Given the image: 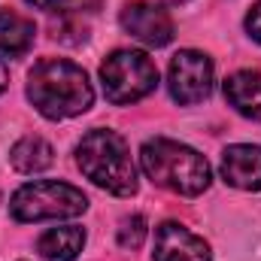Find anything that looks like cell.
<instances>
[{"instance_id": "1", "label": "cell", "mask_w": 261, "mask_h": 261, "mask_svg": "<svg viewBox=\"0 0 261 261\" xmlns=\"http://www.w3.org/2000/svg\"><path fill=\"white\" fill-rule=\"evenodd\" d=\"M28 97L40 116L61 122L94 103V88L79 64L67 58H43L28 73Z\"/></svg>"}, {"instance_id": "2", "label": "cell", "mask_w": 261, "mask_h": 261, "mask_svg": "<svg viewBox=\"0 0 261 261\" xmlns=\"http://www.w3.org/2000/svg\"><path fill=\"white\" fill-rule=\"evenodd\" d=\"M140 167L155 186L186 197L206 192V186L213 179L210 164L197 149L186 146V143H176V140H167V137H155V140L143 143Z\"/></svg>"}, {"instance_id": "3", "label": "cell", "mask_w": 261, "mask_h": 261, "mask_svg": "<svg viewBox=\"0 0 261 261\" xmlns=\"http://www.w3.org/2000/svg\"><path fill=\"white\" fill-rule=\"evenodd\" d=\"M79 170L100 189L116 197H130L137 192V167L122 134L107 128H94L76 146Z\"/></svg>"}, {"instance_id": "4", "label": "cell", "mask_w": 261, "mask_h": 261, "mask_svg": "<svg viewBox=\"0 0 261 261\" xmlns=\"http://www.w3.org/2000/svg\"><path fill=\"white\" fill-rule=\"evenodd\" d=\"M85 210H88V197L79 189H73L70 182H58V179L28 182L9 200V213L18 222L73 219V216H82Z\"/></svg>"}, {"instance_id": "5", "label": "cell", "mask_w": 261, "mask_h": 261, "mask_svg": "<svg viewBox=\"0 0 261 261\" xmlns=\"http://www.w3.org/2000/svg\"><path fill=\"white\" fill-rule=\"evenodd\" d=\"M100 82H103V94L110 103H116V107L137 103L155 91L158 67L146 52L119 49L100 64Z\"/></svg>"}, {"instance_id": "6", "label": "cell", "mask_w": 261, "mask_h": 261, "mask_svg": "<svg viewBox=\"0 0 261 261\" xmlns=\"http://www.w3.org/2000/svg\"><path fill=\"white\" fill-rule=\"evenodd\" d=\"M167 88L179 107H192V103L206 100L213 91V61L195 49L176 52L167 67Z\"/></svg>"}, {"instance_id": "7", "label": "cell", "mask_w": 261, "mask_h": 261, "mask_svg": "<svg viewBox=\"0 0 261 261\" xmlns=\"http://www.w3.org/2000/svg\"><path fill=\"white\" fill-rule=\"evenodd\" d=\"M122 28L125 34L152 49H161L173 40V18L167 15V9L146 0H134L122 9Z\"/></svg>"}, {"instance_id": "8", "label": "cell", "mask_w": 261, "mask_h": 261, "mask_svg": "<svg viewBox=\"0 0 261 261\" xmlns=\"http://www.w3.org/2000/svg\"><path fill=\"white\" fill-rule=\"evenodd\" d=\"M155 261H210V246L203 237L179 222H161L155 228Z\"/></svg>"}, {"instance_id": "9", "label": "cell", "mask_w": 261, "mask_h": 261, "mask_svg": "<svg viewBox=\"0 0 261 261\" xmlns=\"http://www.w3.org/2000/svg\"><path fill=\"white\" fill-rule=\"evenodd\" d=\"M222 179L240 192H258L261 189V146L237 143L222 152Z\"/></svg>"}, {"instance_id": "10", "label": "cell", "mask_w": 261, "mask_h": 261, "mask_svg": "<svg viewBox=\"0 0 261 261\" xmlns=\"http://www.w3.org/2000/svg\"><path fill=\"white\" fill-rule=\"evenodd\" d=\"M225 97L240 116L261 122V73L258 70H237V73H231L225 79Z\"/></svg>"}, {"instance_id": "11", "label": "cell", "mask_w": 261, "mask_h": 261, "mask_svg": "<svg viewBox=\"0 0 261 261\" xmlns=\"http://www.w3.org/2000/svg\"><path fill=\"white\" fill-rule=\"evenodd\" d=\"M37 37V28L31 18L12 12V9H0V55L3 58H21L31 52Z\"/></svg>"}, {"instance_id": "12", "label": "cell", "mask_w": 261, "mask_h": 261, "mask_svg": "<svg viewBox=\"0 0 261 261\" xmlns=\"http://www.w3.org/2000/svg\"><path fill=\"white\" fill-rule=\"evenodd\" d=\"M85 246V231L76 225H61V228H49L40 240H37V252L46 261H76Z\"/></svg>"}, {"instance_id": "13", "label": "cell", "mask_w": 261, "mask_h": 261, "mask_svg": "<svg viewBox=\"0 0 261 261\" xmlns=\"http://www.w3.org/2000/svg\"><path fill=\"white\" fill-rule=\"evenodd\" d=\"M52 161H55V149H52L43 137H37V134L21 137V140L9 149V164H12L18 173H28V176L49 170Z\"/></svg>"}, {"instance_id": "14", "label": "cell", "mask_w": 261, "mask_h": 261, "mask_svg": "<svg viewBox=\"0 0 261 261\" xmlns=\"http://www.w3.org/2000/svg\"><path fill=\"white\" fill-rule=\"evenodd\" d=\"M146 234H149V228H146V219L143 216H125L122 225H119V246L134 252V249L143 246Z\"/></svg>"}, {"instance_id": "15", "label": "cell", "mask_w": 261, "mask_h": 261, "mask_svg": "<svg viewBox=\"0 0 261 261\" xmlns=\"http://www.w3.org/2000/svg\"><path fill=\"white\" fill-rule=\"evenodd\" d=\"M246 31H249V37L261 43V0L249 9V15H246Z\"/></svg>"}, {"instance_id": "16", "label": "cell", "mask_w": 261, "mask_h": 261, "mask_svg": "<svg viewBox=\"0 0 261 261\" xmlns=\"http://www.w3.org/2000/svg\"><path fill=\"white\" fill-rule=\"evenodd\" d=\"M28 3L43 9V12H67L73 6V0H28Z\"/></svg>"}, {"instance_id": "17", "label": "cell", "mask_w": 261, "mask_h": 261, "mask_svg": "<svg viewBox=\"0 0 261 261\" xmlns=\"http://www.w3.org/2000/svg\"><path fill=\"white\" fill-rule=\"evenodd\" d=\"M6 82H9V73H6V64L0 61V91L6 88Z\"/></svg>"}, {"instance_id": "18", "label": "cell", "mask_w": 261, "mask_h": 261, "mask_svg": "<svg viewBox=\"0 0 261 261\" xmlns=\"http://www.w3.org/2000/svg\"><path fill=\"white\" fill-rule=\"evenodd\" d=\"M164 3H186V0H164Z\"/></svg>"}]
</instances>
